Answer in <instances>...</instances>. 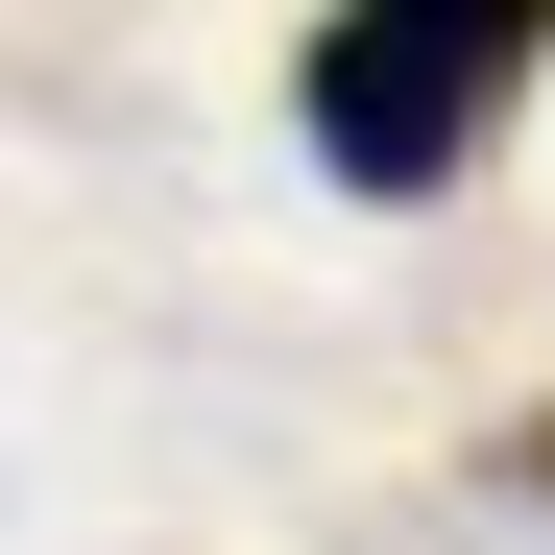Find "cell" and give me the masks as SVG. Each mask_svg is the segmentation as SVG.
Wrapping results in <instances>:
<instances>
[{
  "label": "cell",
  "mask_w": 555,
  "mask_h": 555,
  "mask_svg": "<svg viewBox=\"0 0 555 555\" xmlns=\"http://www.w3.org/2000/svg\"><path fill=\"white\" fill-rule=\"evenodd\" d=\"M555 73V0H314V49H291V121L338 194H459V169L507 145V98Z\"/></svg>",
  "instance_id": "6da1fadb"
}]
</instances>
